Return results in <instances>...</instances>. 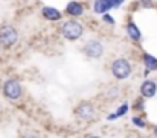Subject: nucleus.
Segmentation results:
<instances>
[{
	"label": "nucleus",
	"mask_w": 157,
	"mask_h": 138,
	"mask_svg": "<svg viewBox=\"0 0 157 138\" xmlns=\"http://www.w3.org/2000/svg\"><path fill=\"white\" fill-rule=\"evenodd\" d=\"M84 32V27L79 21H75V20H70V21H66L61 27V34L66 40L69 41H76Z\"/></svg>",
	"instance_id": "nucleus-1"
},
{
	"label": "nucleus",
	"mask_w": 157,
	"mask_h": 138,
	"mask_svg": "<svg viewBox=\"0 0 157 138\" xmlns=\"http://www.w3.org/2000/svg\"><path fill=\"white\" fill-rule=\"evenodd\" d=\"M111 74L116 79H119V81H124V79L130 78V74H131V64L127 59H124V58L114 59L113 64H111Z\"/></svg>",
	"instance_id": "nucleus-2"
},
{
	"label": "nucleus",
	"mask_w": 157,
	"mask_h": 138,
	"mask_svg": "<svg viewBox=\"0 0 157 138\" xmlns=\"http://www.w3.org/2000/svg\"><path fill=\"white\" fill-rule=\"evenodd\" d=\"M18 40V34L12 26H2L0 27V44L3 47H12Z\"/></svg>",
	"instance_id": "nucleus-3"
},
{
	"label": "nucleus",
	"mask_w": 157,
	"mask_h": 138,
	"mask_svg": "<svg viewBox=\"0 0 157 138\" xmlns=\"http://www.w3.org/2000/svg\"><path fill=\"white\" fill-rule=\"evenodd\" d=\"M3 93L9 100H18L21 97V85L15 79H8L3 84Z\"/></svg>",
	"instance_id": "nucleus-4"
},
{
	"label": "nucleus",
	"mask_w": 157,
	"mask_h": 138,
	"mask_svg": "<svg viewBox=\"0 0 157 138\" xmlns=\"http://www.w3.org/2000/svg\"><path fill=\"white\" fill-rule=\"evenodd\" d=\"M75 114H76V117H78L79 120L89 122V120H92V118L96 115V109H95L93 103H90V102H81V103L76 106Z\"/></svg>",
	"instance_id": "nucleus-5"
},
{
	"label": "nucleus",
	"mask_w": 157,
	"mask_h": 138,
	"mask_svg": "<svg viewBox=\"0 0 157 138\" xmlns=\"http://www.w3.org/2000/svg\"><path fill=\"white\" fill-rule=\"evenodd\" d=\"M82 52H84L86 56H89V58H92V59H98V58H101L102 53H104V46H102V43H99L98 40H90V41H87V43L84 44Z\"/></svg>",
	"instance_id": "nucleus-6"
},
{
	"label": "nucleus",
	"mask_w": 157,
	"mask_h": 138,
	"mask_svg": "<svg viewBox=\"0 0 157 138\" xmlns=\"http://www.w3.org/2000/svg\"><path fill=\"white\" fill-rule=\"evenodd\" d=\"M157 93V84L154 81H144L142 82V85H140V94H142V97H145V99H151V97H154Z\"/></svg>",
	"instance_id": "nucleus-7"
},
{
	"label": "nucleus",
	"mask_w": 157,
	"mask_h": 138,
	"mask_svg": "<svg viewBox=\"0 0 157 138\" xmlns=\"http://www.w3.org/2000/svg\"><path fill=\"white\" fill-rule=\"evenodd\" d=\"M113 8V0H95V12L98 14H105L107 11H110Z\"/></svg>",
	"instance_id": "nucleus-8"
},
{
	"label": "nucleus",
	"mask_w": 157,
	"mask_h": 138,
	"mask_svg": "<svg viewBox=\"0 0 157 138\" xmlns=\"http://www.w3.org/2000/svg\"><path fill=\"white\" fill-rule=\"evenodd\" d=\"M66 12L69 15H73V17H78V15H82L84 14V6L78 2H70L67 6H66Z\"/></svg>",
	"instance_id": "nucleus-9"
},
{
	"label": "nucleus",
	"mask_w": 157,
	"mask_h": 138,
	"mask_svg": "<svg viewBox=\"0 0 157 138\" xmlns=\"http://www.w3.org/2000/svg\"><path fill=\"white\" fill-rule=\"evenodd\" d=\"M41 14H43L44 18H48V20H51V21H56V20L61 18V12H59L58 9H55V8H49V6L43 8Z\"/></svg>",
	"instance_id": "nucleus-10"
},
{
	"label": "nucleus",
	"mask_w": 157,
	"mask_h": 138,
	"mask_svg": "<svg viewBox=\"0 0 157 138\" xmlns=\"http://www.w3.org/2000/svg\"><path fill=\"white\" fill-rule=\"evenodd\" d=\"M142 61H144V64L147 67V71H154V70H157V58L148 55V53H144Z\"/></svg>",
	"instance_id": "nucleus-11"
},
{
	"label": "nucleus",
	"mask_w": 157,
	"mask_h": 138,
	"mask_svg": "<svg viewBox=\"0 0 157 138\" xmlns=\"http://www.w3.org/2000/svg\"><path fill=\"white\" fill-rule=\"evenodd\" d=\"M127 34H128V37H130L131 40H134V41H139V40H140V37H142V34H140L139 27H137L133 21H130V23L127 24Z\"/></svg>",
	"instance_id": "nucleus-12"
},
{
	"label": "nucleus",
	"mask_w": 157,
	"mask_h": 138,
	"mask_svg": "<svg viewBox=\"0 0 157 138\" xmlns=\"http://www.w3.org/2000/svg\"><path fill=\"white\" fill-rule=\"evenodd\" d=\"M127 111H128V105H127V103H124L122 106H119V108H117V111L114 112V117H116V118H117V117H122V115H125V114H127Z\"/></svg>",
	"instance_id": "nucleus-13"
},
{
	"label": "nucleus",
	"mask_w": 157,
	"mask_h": 138,
	"mask_svg": "<svg viewBox=\"0 0 157 138\" xmlns=\"http://www.w3.org/2000/svg\"><path fill=\"white\" fill-rule=\"evenodd\" d=\"M133 123H134L137 128H145V126H147L145 120H144V118H140V117H133Z\"/></svg>",
	"instance_id": "nucleus-14"
},
{
	"label": "nucleus",
	"mask_w": 157,
	"mask_h": 138,
	"mask_svg": "<svg viewBox=\"0 0 157 138\" xmlns=\"http://www.w3.org/2000/svg\"><path fill=\"white\" fill-rule=\"evenodd\" d=\"M102 18H104V21H107V23H110V24H113V23H114V20H113V18H111L110 15H107V14H105L104 17H102Z\"/></svg>",
	"instance_id": "nucleus-15"
},
{
	"label": "nucleus",
	"mask_w": 157,
	"mask_h": 138,
	"mask_svg": "<svg viewBox=\"0 0 157 138\" xmlns=\"http://www.w3.org/2000/svg\"><path fill=\"white\" fill-rule=\"evenodd\" d=\"M122 2H124V0H113V8H114V6H121Z\"/></svg>",
	"instance_id": "nucleus-16"
},
{
	"label": "nucleus",
	"mask_w": 157,
	"mask_h": 138,
	"mask_svg": "<svg viewBox=\"0 0 157 138\" xmlns=\"http://www.w3.org/2000/svg\"><path fill=\"white\" fill-rule=\"evenodd\" d=\"M25 138H40V135H37V134H28V135H25Z\"/></svg>",
	"instance_id": "nucleus-17"
},
{
	"label": "nucleus",
	"mask_w": 157,
	"mask_h": 138,
	"mask_svg": "<svg viewBox=\"0 0 157 138\" xmlns=\"http://www.w3.org/2000/svg\"><path fill=\"white\" fill-rule=\"evenodd\" d=\"M153 132H154V135H156V138H157V126H154V129H153Z\"/></svg>",
	"instance_id": "nucleus-18"
},
{
	"label": "nucleus",
	"mask_w": 157,
	"mask_h": 138,
	"mask_svg": "<svg viewBox=\"0 0 157 138\" xmlns=\"http://www.w3.org/2000/svg\"><path fill=\"white\" fill-rule=\"evenodd\" d=\"M87 138H101V137H96V135H89Z\"/></svg>",
	"instance_id": "nucleus-19"
},
{
	"label": "nucleus",
	"mask_w": 157,
	"mask_h": 138,
	"mask_svg": "<svg viewBox=\"0 0 157 138\" xmlns=\"http://www.w3.org/2000/svg\"><path fill=\"white\" fill-rule=\"evenodd\" d=\"M0 50H2V44H0Z\"/></svg>",
	"instance_id": "nucleus-20"
}]
</instances>
